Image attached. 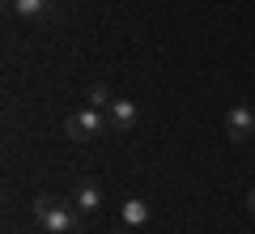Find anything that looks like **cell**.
I'll return each mask as SVG.
<instances>
[{"mask_svg": "<svg viewBox=\"0 0 255 234\" xmlns=\"http://www.w3.org/2000/svg\"><path fill=\"white\" fill-rule=\"evenodd\" d=\"M136 119H140V111H136V102H132V98H115V102L107 107L111 136H119V132H132V128H136Z\"/></svg>", "mask_w": 255, "mask_h": 234, "instance_id": "obj_4", "label": "cell"}, {"mask_svg": "<svg viewBox=\"0 0 255 234\" xmlns=\"http://www.w3.org/2000/svg\"><path fill=\"white\" fill-rule=\"evenodd\" d=\"M73 205L81 209L85 217H94L102 209V188L98 183H77V192H73Z\"/></svg>", "mask_w": 255, "mask_h": 234, "instance_id": "obj_6", "label": "cell"}, {"mask_svg": "<svg viewBox=\"0 0 255 234\" xmlns=\"http://www.w3.org/2000/svg\"><path fill=\"white\" fill-rule=\"evenodd\" d=\"M226 136L238 145H247L255 136V107L251 102H234V107L226 111Z\"/></svg>", "mask_w": 255, "mask_h": 234, "instance_id": "obj_3", "label": "cell"}, {"mask_svg": "<svg viewBox=\"0 0 255 234\" xmlns=\"http://www.w3.org/2000/svg\"><path fill=\"white\" fill-rule=\"evenodd\" d=\"M34 222L47 234H81L85 230V213L73 200H55V196H38L34 200Z\"/></svg>", "mask_w": 255, "mask_h": 234, "instance_id": "obj_1", "label": "cell"}, {"mask_svg": "<svg viewBox=\"0 0 255 234\" xmlns=\"http://www.w3.org/2000/svg\"><path fill=\"white\" fill-rule=\"evenodd\" d=\"M247 213H251V217H255V188H251V192H247Z\"/></svg>", "mask_w": 255, "mask_h": 234, "instance_id": "obj_9", "label": "cell"}, {"mask_svg": "<svg viewBox=\"0 0 255 234\" xmlns=\"http://www.w3.org/2000/svg\"><path fill=\"white\" fill-rule=\"evenodd\" d=\"M64 136H68L73 145H85V141H94V136H111L107 111L85 107V111H77V115H68V119H64Z\"/></svg>", "mask_w": 255, "mask_h": 234, "instance_id": "obj_2", "label": "cell"}, {"mask_svg": "<svg viewBox=\"0 0 255 234\" xmlns=\"http://www.w3.org/2000/svg\"><path fill=\"white\" fill-rule=\"evenodd\" d=\"M9 13L21 21H43L55 13V0H9Z\"/></svg>", "mask_w": 255, "mask_h": 234, "instance_id": "obj_5", "label": "cell"}, {"mask_svg": "<svg viewBox=\"0 0 255 234\" xmlns=\"http://www.w3.org/2000/svg\"><path fill=\"white\" fill-rule=\"evenodd\" d=\"M119 217H124V226H145L149 222V200H124V209H119Z\"/></svg>", "mask_w": 255, "mask_h": 234, "instance_id": "obj_7", "label": "cell"}, {"mask_svg": "<svg viewBox=\"0 0 255 234\" xmlns=\"http://www.w3.org/2000/svg\"><path fill=\"white\" fill-rule=\"evenodd\" d=\"M85 102H90V107H98V111H107V107H111L115 98H111V90H107L102 81H94L90 90H85Z\"/></svg>", "mask_w": 255, "mask_h": 234, "instance_id": "obj_8", "label": "cell"}]
</instances>
